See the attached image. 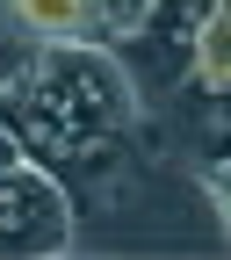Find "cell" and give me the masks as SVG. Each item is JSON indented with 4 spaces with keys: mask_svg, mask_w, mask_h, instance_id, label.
I'll use <instances>...</instances> for the list:
<instances>
[{
    "mask_svg": "<svg viewBox=\"0 0 231 260\" xmlns=\"http://www.w3.org/2000/svg\"><path fill=\"white\" fill-rule=\"evenodd\" d=\"M138 102H130L123 65L102 44H44L22 73L0 80V123L37 167H102L109 145L130 130Z\"/></svg>",
    "mask_w": 231,
    "mask_h": 260,
    "instance_id": "obj_1",
    "label": "cell"
},
{
    "mask_svg": "<svg viewBox=\"0 0 231 260\" xmlns=\"http://www.w3.org/2000/svg\"><path fill=\"white\" fill-rule=\"evenodd\" d=\"M73 246V203L51 167L37 159H8L0 167V253L8 260H37Z\"/></svg>",
    "mask_w": 231,
    "mask_h": 260,
    "instance_id": "obj_2",
    "label": "cell"
},
{
    "mask_svg": "<svg viewBox=\"0 0 231 260\" xmlns=\"http://www.w3.org/2000/svg\"><path fill=\"white\" fill-rule=\"evenodd\" d=\"M188 73H195V87L210 94V102H224L231 109V8H203V22L188 29Z\"/></svg>",
    "mask_w": 231,
    "mask_h": 260,
    "instance_id": "obj_3",
    "label": "cell"
},
{
    "mask_svg": "<svg viewBox=\"0 0 231 260\" xmlns=\"http://www.w3.org/2000/svg\"><path fill=\"white\" fill-rule=\"evenodd\" d=\"M29 37H44V44H87V0H0Z\"/></svg>",
    "mask_w": 231,
    "mask_h": 260,
    "instance_id": "obj_4",
    "label": "cell"
},
{
    "mask_svg": "<svg viewBox=\"0 0 231 260\" xmlns=\"http://www.w3.org/2000/svg\"><path fill=\"white\" fill-rule=\"evenodd\" d=\"M152 8L159 0H87V44H130L152 29Z\"/></svg>",
    "mask_w": 231,
    "mask_h": 260,
    "instance_id": "obj_5",
    "label": "cell"
},
{
    "mask_svg": "<svg viewBox=\"0 0 231 260\" xmlns=\"http://www.w3.org/2000/svg\"><path fill=\"white\" fill-rule=\"evenodd\" d=\"M8 159H22V145L8 138V123H0V167H8Z\"/></svg>",
    "mask_w": 231,
    "mask_h": 260,
    "instance_id": "obj_6",
    "label": "cell"
}]
</instances>
